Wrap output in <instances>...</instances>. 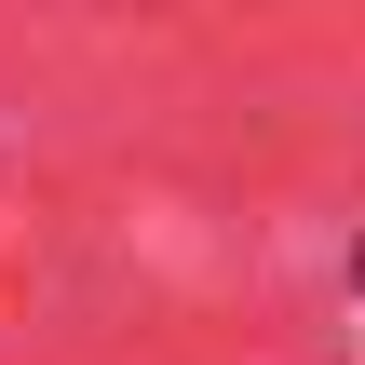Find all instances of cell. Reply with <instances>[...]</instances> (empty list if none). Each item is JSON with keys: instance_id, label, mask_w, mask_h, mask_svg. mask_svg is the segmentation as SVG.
Segmentation results:
<instances>
[{"instance_id": "6da1fadb", "label": "cell", "mask_w": 365, "mask_h": 365, "mask_svg": "<svg viewBox=\"0 0 365 365\" xmlns=\"http://www.w3.org/2000/svg\"><path fill=\"white\" fill-rule=\"evenodd\" d=\"M352 284H365V257H352Z\"/></svg>"}]
</instances>
